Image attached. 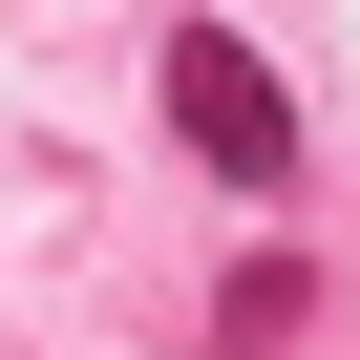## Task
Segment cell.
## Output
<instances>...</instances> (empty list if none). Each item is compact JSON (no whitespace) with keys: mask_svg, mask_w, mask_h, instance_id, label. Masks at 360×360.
<instances>
[{"mask_svg":"<svg viewBox=\"0 0 360 360\" xmlns=\"http://www.w3.org/2000/svg\"><path fill=\"white\" fill-rule=\"evenodd\" d=\"M148 85H169V148H191V169H233V191H297V85H276L233 22H169V43H148Z\"/></svg>","mask_w":360,"mask_h":360,"instance_id":"obj_1","label":"cell"},{"mask_svg":"<svg viewBox=\"0 0 360 360\" xmlns=\"http://www.w3.org/2000/svg\"><path fill=\"white\" fill-rule=\"evenodd\" d=\"M297 318H318V255H255V276L212 297V339H191V360H276Z\"/></svg>","mask_w":360,"mask_h":360,"instance_id":"obj_2","label":"cell"}]
</instances>
